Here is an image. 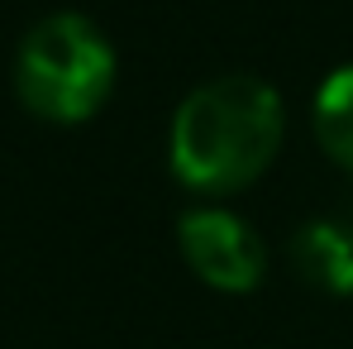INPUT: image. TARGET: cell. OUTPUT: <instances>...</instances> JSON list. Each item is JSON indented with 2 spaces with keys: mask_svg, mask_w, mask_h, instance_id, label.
Instances as JSON below:
<instances>
[{
  "mask_svg": "<svg viewBox=\"0 0 353 349\" xmlns=\"http://www.w3.org/2000/svg\"><path fill=\"white\" fill-rule=\"evenodd\" d=\"M310 124H315V144L344 168L353 173V62L334 67L310 106Z\"/></svg>",
  "mask_w": 353,
  "mask_h": 349,
  "instance_id": "obj_5",
  "label": "cell"
},
{
  "mask_svg": "<svg viewBox=\"0 0 353 349\" xmlns=\"http://www.w3.org/2000/svg\"><path fill=\"white\" fill-rule=\"evenodd\" d=\"M282 134V91L253 72H225L181 96L168 129V168L186 191L234 196L272 168Z\"/></svg>",
  "mask_w": 353,
  "mask_h": 349,
  "instance_id": "obj_1",
  "label": "cell"
},
{
  "mask_svg": "<svg viewBox=\"0 0 353 349\" xmlns=\"http://www.w3.org/2000/svg\"><path fill=\"white\" fill-rule=\"evenodd\" d=\"M176 249L186 258V268L215 292H258L268 278V244L243 216L225 206H201L186 211L176 220Z\"/></svg>",
  "mask_w": 353,
  "mask_h": 349,
  "instance_id": "obj_3",
  "label": "cell"
},
{
  "mask_svg": "<svg viewBox=\"0 0 353 349\" xmlns=\"http://www.w3.org/2000/svg\"><path fill=\"white\" fill-rule=\"evenodd\" d=\"M287 263L305 287L325 296H353V220H305L287 244Z\"/></svg>",
  "mask_w": 353,
  "mask_h": 349,
  "instance_id": "obj_4",
  "label": "cell"
},
{
  "mask_svg": "<svg viewBox=\"0 0 353 349\" xmlns=\"http://www.w3.org/2000/svg\"><path fill=\"white\" fill-rule=\"evenodd\" d=\"M115 44L96 19L58 10L43 15L14 48V96L48 124H81L115 91Z\"/></svg>",
  "mask_w": 353,
  "mask_h": 349,
  "instance_id": "obj_2",
  "label": "cell"
}]
</instances>
